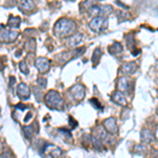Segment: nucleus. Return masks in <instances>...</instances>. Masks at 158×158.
<instances>
[{
    "mask_svg": "<svg viewBox=\"0 0 158 158\" xmlns=\"http://www.w3.org/2000/svg\"><path fill=\"white\" fill-rule=\"evenodd\" d=\"M20 24V18L19 17H15L12 16L9 19V29L11 27H18Z\"/></svg>",
    "mask_w": 158,
    "mask_h": 158,
    "instance_id": "obj_17",
    "label": "nucleus"
},
{
    "mask_svg": "<svg viewBox=\"0 0 158 158\" xmlns=\"http://www.w3.org/2000/svg\"><path fill=\"white\" fill-rule=\"evenodd\" d=\"M24 132H25V135L27 137H32V134H33V127L30 126V127H25L24 128Z\"/></svg>",
    "mask_w": 158,
    "mask_h": 158,
    "instance_id": "obj_22",
    "label": "nucleus"
},
{
    "mask_svg": "<svg viewBox=\"0 0 158 158\" xmlns=\"http://www.w3.org/2000/svg\"><path fill=\"white\" fill-rule=\"evenodd\" d=\"M70 93L73 95V97L76 99V100H82L85 98V89L83 85H76L72 86L70 89Z\"/></svg>",
    "mask_w": 158,
    "mask_h": 158,
    "instance_id": "obj_6",
    "label": "nucleus"
},
{
    "mask_svg": "<svg viewBox=\"0 0 158 158\" xmlns=\"http://www.w3.org/2000/svg\"><path fill=\"white\" fill-rule=\"evenodd\" d=\"M104 127H106V131L110 132V133H116L118 131V128H117V124H116V121L114 118H109L106 120H104L103 122Z\"/></svg>",
    "mask_w": 158,
    "mask_h": 158,
    "instance_id": "obj_11",
    "label": "nucleus"
},
{
    "mask_svg": "<svg viewBox=\"0 0 158 158\" xmlns=\"http://www.w3.org/2000/svg\"><path fill=\"white\" fill-rule=\"evenodd\" d=\"M101 55H102V53H101V51H100L99 48H97V49L94 51V54H93V62H94V64H97L99 59H100V57H101Z\"/></svg>",
    "mask_w": 158,
    "mask_h": 158,
    "instance_id": "obj_18",
    "label": "nucleus"
},
{
    "mask_svg": "<svg viewBox=\"0 0 158 158\" xmlns=\"http://www.w3.org/2000/svg\"><path fill=\"white\" fill-rule=\"evenodd\" d=\"M17 93L20 99H27L30 97V88L25 83H20L17 88Z\"/></svg>",
    "mask_w": 158,
    "mask_h": 158,
    "instance_id": "obj_9",
    "label": "nucleus"
},
{
    "mask_svg": "<svg viewBox=\"0 0 158 158\" xmlns=\"http://www.w3.org/2000/svg\"><path fill=\"white\" fill-rule=\"evenodd\" d=\"M112 100L114 102L120 104V106H127V99L124 97L123 93H121L120 91H115L112 95Z\"/></svg>",
    "mask_w": 158,
    "mask_h": 158,
    "instance_id": "obj_10",
    "label": "nucleus"
},
{
    "mask_svg": "<svg viewBox=\"0 0 158 158\" xmlns=\"http://www.w3.org/2000/svg\"><path fill=\"white\" fill-rule=\"evenodd\" d=\"M76 23L71 19L61 18L54 25V33L58 37H65L75 32Z\"/></svg>",
    "mask_w": 158,
    "mask_h": 158,
    "instance_id": "obj_1",
    "label": "nucleus"
},
{
    "mask_svg": "<svg viewBox=\"0 0 158 158\" xmlns=\"http://www.w3.org/2000/svg\"><path fill=\"white\" fill-rule=\"evenodd\" d=\"M112 10L113 9H112L111 6H98V4H96V6H92L89 9V12H90L92 16L98 17V15H100V17H104L106 15L110 14Z\"/></svg>",
    "mask_w": 158,
    "mask_h": 158,
    "instance_id": "obj_5",
    "label": "nucleus"
},
{
    "mask_svg": "<svg viewBox=\"0 0 158 158\" xmlns=\"http://www.w3.org/2000/svg\"><path fill=\"white\" fill-rule=\"evenodd\" d=\"M118 88L121 92H128L129 90V79L127 77H121L118 81Z\"/></svg>",
    "mask_w": 158,
    "mask_h": 158,
    "instance_id": "obj_14",
    "label": "nucleus"
},
{
    "mask_svg": "<svg viewBox=\"0 0 158 158\" xmlns=\"http://www.w3.org/2000/svg\"><path fill=\"white\" fill-rule=\"evenodd\" d=\"M18 37V32L16 31H12L9 27L1 25L0 27V40L4 42H13L16 40V38Z\"/></svg>",
    "mask_w": 158,
    "mask_h": 158,
    "instance_id": "obj_3",
    "label": "nucleus"
},
{
    "mask_svg": "<svg viewBox=\"0 0 158 158\" xmlns=\"http://www.w3.org/2000/svg\"><path fill=\"white\" fill-rule=\"evenodd\" d=\"M19 68H20V71H21L22 73H24V74L29 73V68H27V61H25V60H22L21 62L19 63Z\"/></svg>",
    "mask_w": 158,
    "mask_h": 158,
    "instance_id": "obj_19",
    "label": "nucleus"
},
{
    "mask_svg": "<svg viewBox=\"0 0 158 158\" xmlns=\"http://www.w3.org/2000/svg\"><path fill=\"white\" fill-rule=\"evenodd\" d=\"M81 39H82V35H81V34L73 35V36H71V37L68 39L67 45H68V47H70V48L76 47V45H77L78 43L81 41Z\"/></svg>",
    "mask_w": 158,
    "mask_h": 158,
    "instance_id": "obj_13",
    "label": "nucleus"
},
{
    "mask_svg": "<svg viewBox=\"0 0 158 158\" xmlns=\"http://www.w3.org/2000/svg\"><path fill=\"white\" fill-rule=\"evenodd\" d=\"M37 83H38V85L42 86V88H45V86H47V79H44L43 77H39L37 79Z\"/></svg>",
    "mask_w": 158,
    "mask_h": 158,
    "instance_id": "obj_21",
    "label": "nucleus"
},
{
    "mask_svg": "<svg viewBox=\"0 0 158 158\" xmlns=\"http://www.w3.org/2000/svg\"><path fill=\"white\" fill-rule=\"evenodd\" d=\"M141 139L142 141H146V142H151L154 139V136H153L152 132L150 130H143L141 133Z\"/></svg>",
    "mask_w": 158,
    "mask_h": 158,
    "instance_id": "obj_16",
    "label": "nucleus"
},
{
    "mask_svg": "<svg viewBox=\"0 0 158 158\" xmlns=\"http://www.w3.org/2000/svg\"><path fill=\"white\" fill-rule=\"evenodd\" d=\"M19 9L21 10V12L25 13V14H27V13H31L33 11V10L35 9V3L33 1H27V0H23V1H20L19 4H18Z\"/></svg>",
    "mask_w": 158,
    "mask_h": 158,
    "instance_id": "obj_8",
    "label": "nucleus"
},
{
    "mask_svg": "<svg viewBox=\"0 0 158 158\" xmlns=\"http://www.w3.org/2000/svg\"><path fill=\"white\" fill-rule=\"evenodd\" d=\"M118 14H119V15H120V14H121V16H122V17H123V14H122V12H120V13H118ZM126 17H127V19H128V18H129V17H130V14H127V15H126Z\"/></svg>",
    "mask_w": 158,
    "mask_h": 158,
    "instance_id": "obj_24",
    "label": "nucleus"
},
{
    "mask_svg": "<svg viewBox=\"0 0 158 158\" xmlns=\"http://www.w3.org/2000/svg\"><path fill=\"white\" fill-rule=\"evenodd\" d=\"M109 50L112 55H118L122 52V45L119 42H114L113 44L109 48Z\"/></svg>",
    "mask_w": 158,
    "mask_h": 158,
    "instance_id": "obj_15",
    "label": "nucleus"
},
{
    "mask_svg": "<svg viewBox=\"0 0 158 158\" xmlns=\"http://www.w3.org/2000/svg\"><path fill=\"white\" fill-rule=\"evenodd\" d=\"M45 103L51 109L61 110L63 106V99L60 96V94L56 91H50L44 97Z\"/></svg>",
    "mask_w": 158,
    "mask_h": 158,
    "instance_id": "obj_2",
    "label": "nucleus"
},
{
    "mask_svg": "<svg viewBox=\"0 0 158 158\" xmlns=\"http://www.w3.org/2000/svg\"><path fill=\"white\" fill-rule=\"evenodd\" d=\"M90 27L94 32H101L108 27V19L106 17H95L91 20Z\"/></svg>",
    "mask_w": 158,
    "mask_h": 158,
    "instance_id": "obj_4",
    "label": "nucleus"
},
{
    "mask_svg": "<svg viewBox=\"0 0 158 158\" xmlns=\"http://www.w3.org/2000/svg\"><path fill=\"white\" fill-rule=\"evenodd\" d=\"M127 40H128V48L130 49H132V48L134 47V37L132 36V35H129V36H127Z\"/></svg>",
    "mask_w": 158,
    "mask_h": 158,
    "instance_id": "obj_20",
    "label": "nucleus"
},
{
    "mask_svg": "<svg viewBox=\"0 0 158 158\" xmlns=\"http://www.w3.org/2000/svg\"><path fill=\"white\" fill-rule=\"evenodd\" d=\"M50 60H48L47 58L43 57H39L37 58L36 61H35V67L37 68V70L39 71L40 73H44L48 72L50 69Z\"/></svg>",
    "mask_w": 158,
    "mask_h": 158,
    "instance_id": "obj_7",
    "label": "nucleus"
},
{
    "mask_svg": "<svg viewBox=\"0 0 158 158\" xmlns=\"http://www.w3.org/2000/svg\"><path fill=\"white\" fill-rule=\"evenodd\" d=\"M137 69V65L135 62H124L121 65V72L124 74H133Z\"/></svg>",
    "mask_w": 158,
    "mask_h": 158,
    "instance_id": "obj_12",
    "label": "nucleus"
},
{
    "mask_svg": "<svg viewBox=\"0 0 158 158\" xmlns=\"http://www.w3.org/2000/svg\"><path fill=\"white\" fill-rule=\"evenodd\" d=\"M90 102L92 103V104H94V106H96V108H98V109H102V106H101L100 103H99V101L97 100V99H95V98H92V99H90Z\"/></svg>",
    "mask_w": 158,
    "mask_h": 158,
    "instance_id": "obj_23",
    "label": "nucleus"
}]
</instances>
